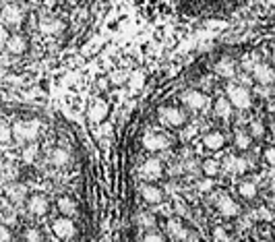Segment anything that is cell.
<instances>
[{
  "instance_id": "6da1fadb",
  "label": "cell",
  "mask_w": 275,
  "mask_h": 242,
  "mask_svg": "<svg viewBox=\"0 0 275 242\" xmlns=\"http://www.w3.org/2000/svg\"><path fill=\"white\" fill-rule=\"evenodd\" d=\"M225 95L227 100L232 102V106L236 110H248L253 106V91L244 85H234V83H227L225 87Z\"/></svg>"
},
{
  "instance_id": "7a4b0ae2",
  "label": "cell",
  "mask_w": 275,
  "mask_h": 242,
  "mask_svg": "<svg viewBox=\"0 0 275 242\" xmlns=\"http://www.w3.org/2000/svg\"><path fill=\"white\" fill-rule=\"evenodd\" d=\"M15 139L21 143H35L37 135H39V122L37 120H19L13 126Z\"/></svg>"
},
{
  "instance_id": "3957f363",
  "label": "cell",
  "mask_w": 275,
  "mask_h": 242,
  "mask_svg": "<svg viewBox=\"0 0 275 242\" xmlns=\"http://www.w3.org/2000/svg\"><path fill=\"white\" fill-rule=\"evenodd\" d=\"M157 116H159V122H162L164 126H172V128H178V126H182L187 122V114L182 112L180 108H174V106L159 108Z\"/></svg>"
},
{
  "instance_id": "277c9868",
  "label": "cell",
  "mask_w": 275,
  "mask_h": 242,
  "mask_svg": "<svg viewBox=\"0 0 275 242\" xmlns=\"http://www.w3.org/2000/svg\"><path fill=\"white\" fill-rule=\"evenodd\" d=\"M215 207H217V211L223 215V217H238L240 215V205L232 199L230 195H225V192H217V197H215Z\"/></svg>"
},
{
  "instance_id": "5b68a950",
  "label": "cell",
  "mask_w": 275,
  "mask_h": 242,
  "mask_svg": "<svg viewBox=\"0 0 275 242\" xmlns=\"http://www.w3.org/2000/svg\"><path fill=\"white\" fill-rule=\"evenodd\" d=\"M52 232L60 240H71L77 234V228H75V222L71 217L62 215V217H58V219H54V222H52Z\"/></svg>"
},
{
  "instance_id": "8992f818",
  "label": "cell",
  "mask_w": 275,
  "mask_h": 242,
  "mask_svg": "<svg viewBox=\"0 0 275 242\" xmlns=\"http://www.w3.org/2000/svg\"><path fill=\"white\" fill-rule=\"evenodd\" d=\"M168 234L176 240V242H197V236L180 222V219H168Z\"/></svg>"
},
{
  "instance_id": "52a82bcc",
  "label": "cell",
  "mask_w": 275,
  "mask_h": 242,
  "mask_svg": "<svg viewBox=\"0 0 275 242\" xmlns=\"http://www.w3.org/2000/svg\"><path fill=\"white\" fill-rule=\"evenodd\" d=\"M250 73H253V79H255L259 85H267V87H271V85L275 83V67H273V64L257 62Z\"/></svg>"
},
{
  "instance_id": "ba28073f",
  "label": "cell",
  "mask_w": 275,
  "mask_h": 242,
  "mask_svg": "<svg viewBox=\"0 0 275 242\" xmlns=\"http://www.w3.org/2000/svg\"><path fill=\"white\" fill-rule=\"evenodd\" d=\"M180 100H182V104H185V108H189V110H203L205 106H207V95H205L203 91H199V89H187L185 93L180 95Z\"/></svg>"
},
{
  "instance_id": "9c48e42d",
  "label": "cell",
  "mask_w": 275,
  "mask_h": 242,
  "mask_svg": "<svg viewBox=\"0 0 275 242\" xmlns=\"http://www.w3.org/2000/svg\"><path fill=\"white\" fill-rule=\"evenodd\" d=\"M139 174H141V178L145 180V182H153V180H157V178H162V174H164V166H162V162L159 160H147V162H143V166L139 168Z\"/></svg>"
},
{
  "instance_id": "30bf717a",
  "label": "cell",
  "mask_w": 275,
  "mask_h": 242,
  "mask_svg": "<svg viewBox=\"0 0 275 242\" xmlns=\"http://www.w3.org/2000/svg\"><path fill=\"white\" fill-rule=\"evenodd\" d=\"M23 19H25V15H23L21 7H17V5H5V9H3V21H5L7 27L19 29L23 25Z\"/></svg>"
},
{
  "instance_id": "8fae6325",
  "label": "cell",
  "mask_w": 275,
  "mask_h": 242,
  "mask_svg": "<svg viewBox=\"0 0 275 242\" xmlns=\"http://www.w3.org/2000/svg\"><path fill=\"white\" fill-rule=\"evenodd\" d=\"M5 48L9 54L13 56H21V54H25L27 48H29V41L25 35H21V33H11L9 39L5 41Z\"/></svg>"
},
{
  "instance_id": "7c38bea8",
  "label": "cell",
  "mask_w": 275,
  "mask_h": 242,
  "mask_svg": "<svg viewBox=\"0 0 275 242\" xmlns=\"http://www.w3.org/2000/svg\"><path fill=\"white\" fill-rule=\"evenodd\" d=\"M139 192L143 197V201L149 203V205H159L164 201V190L159 186H155V184H151V182H143Z\"/></svg>"
},
{
  "instance_id": "4fadbf2b",
  "label": "cell",
  "mask_w": 275,
  "mask_h": 242,
  "mask_svg": "<svg viewBox=\"0 0 275 242\" xmlns=\"http://www.w3.org/2000/svg\"><path fill=\"white\" fill-rule=\"evenodd\" d=\"M170 143H172L170 137L159 135V133H149V135L143 137V145H145V149H149V151H162V149L170 147Z\"/></svg>"
},
{
  "instance_id": "5bb4252c",
  "label": "cell",
  "mask_w": 275,
  "mask_h": 242,
  "mask_svg": "<svg viewBox=\"0 0 275 242\" xmlns=\"http://www.w3.org/2000/svg\"><path fill=\"white\" fill-rule=\"evenodd\" d=\"M108 112H110L108 104L104 100H96L94 104H91V108H89V120L100 124V122H104L108 118Z\"/></svg>"
},
{
  "instance_id": "9a60e30c",
  "label": "cell",
  "mask_w": 275,
  "mask_h": 242,
  "mask_svg": "<svg viewBox=\"0 0 275 242\" xmlns=\"http://www.w3.org/2000/svg\"><path fill=\"white\" fill-rule=\"evenodd\" d=\"M7 197H9L11 203L19 205V203H23L25 199H29V197H27V186L23 184V182H13V184L7 186Z\"/></svg>"
},
{
  "instance_id": "2e32d148",
  "label": "cell",
  "mask_w": 275,
  "mask_h": 242,
  "mask_svg": "<svg viewBox=\"0 0 275 242\" xmlns=\"http://www.w3.org/2000/svg\"><path fill=\"white\" fill-rule=\"evenodd\" d=\"M234 106H232V102L227 100V95H223V98H217L215 102H213V114L217 116V118H221V120H227L234 112Z\"/></svg>"
},
{
  "instance_id": "e0dca14e",
  "label": "cell",
  "mask_w": 275,
  "mask_h": 242,
  "mask_svg": "<svg viewBox=\"0 0 275 242\" xmlns=\"http://www.w3.org/2000/svg\"><path fill=\"white\" fill-rule=\"evenodd\" d=\"M39 29L43 33H48V35H58V33H62L64 23H62L60 19H56V17H43L39 21Z\"/></svg>"
},
{
  "instance_id": "ac0fdd59",
  "label": "cell",
  "mask_w": 275,
  "mask_h": 242,
  "mask_svg": "<svg viewBox=\"0 0 275 242\" xmlns=\"http://www.w3.org/2000/svg\"><path fill=\"white\" fill-rule=\"evenodd\" d=\"M48 199H45L43 195H31L29 199H27V209H29V213H33V215H43L45 211H48Z\"/></svg>"
},
{
  "instance_id": "d6986e66",
  "label": "cell",
  "mask_w": 275,
  "mask_h": 242,
  "mask_svg": "<svg viewBox=\"0 0 275 242\" xmlns=\"http://www.w3.org/2000/svg\"><path fill=\"white\" fill-rule=\"evenodd\" d=\"M203 145L209 151H217V149H221L225 145V137H223L221 130H209V133L203 137Z\"/></svg>"
},
{
  "instance_id": "ffe728a7",
  "label": "cell",
  "mask_w": 275,
  "mask_h": 242,
  "mask_svg": "<svg viewBox=\"0 0 275 242\" xmlns=\"http://www.w3.org/2000/svg\"><path fill=\"white\" fill-rule=\"evenodd\" d=\"M134 222H136V226H139V228H143L145 232L157 228V217L153 215V211H139V213H136V217H134Z\"/></svg>"
},
{
  "instance_id": "44dd1931",
  "label": "cell",
  "mask_w": 275,
  "mask_h": 242,
  "mask_svg": "<svg viewBox=\"0 0 275 242\" xmlns=\"http://www.w3.org/2000/svg\"><path fill=\"white\" fill-rule=\"evenodd\" d=\"M215 75H219L223 79H232L236 75V62L232 58H221L215 64Z\"/></svg>"
},
{
  "instance_id": "7402d4cb",
  "label": "cell",
  "mask_w": 275,
  "mask_h": 242,
  "mask_svg": "<svg viewBox=\"0 0 275 242\" xmlns=\"http://www.w3.org/2000/svg\"><path fill=\"white\" fill-rule=\"evenodd\" d=\"M257 184L253 182V180H244V182H240L238 184V195L242 197L244 201H253L255 197H257Z\"/></svg>"
},
{
  "instance_id": "603a6c76",
  "label": "cell",
  "mask_w": 275,
  "mask_h": 242,
  "mask_svg": "<svg viewBox=\"0 0 275 242\" xmlns=\"http://www.w3.org/2000/svg\"><path fill=\"white\" fill-rule=\"evenodd\" d=\"M253 135L248 133V130H236V135H234V145L240 149V151H246V149H250V145H253Z\"/></svg>"
},
{
  "instance_id": "cb8c5ba5",
  "label": "cell",
  "mask_w": 275,
  "mask_h": 242,
  "mask_svg": "<svg viewBox=\"0 0 275 242\" xmlns=\"http://www.w3.org/2000/svg\"><path fill=\"white\" fill-rule=\"evenodd\" d=\"M56 205H58V211L66 217H73L77 213V203L71 199V197H60Z\"/></svg>"
},
{
  "instance_id": "d4e9b609",
  "label": "cell",
  "mask_w": 275,
  "mask_h": 242,
  "mask_svg": "<svg viewBox=\"0 0 275 242\" xmlns=\"http://www.w3.org/2000/svg\"><path fill=\"white\" fill-rule=\"evenodd\" d=\"M143 87H145V73L143 71H134L128 77V89H130V93H139Z\"/></svg>"
},
{
  "instance_id": "484cf974",
  "label": "cell",
  "mask_w": 275,
  "mask_h": 242,
  "mask_svg": "<svg viewBox=\"0 0 275 242\" xmlns=\"http://www.w3.org/2000/svg\"><path fill=\"white\" fill-rule=\"evenodd\" d=\"M50 162L54 166H66L68 162H71V156H68V151L64 147H58V149H54L50 153Z\"/></svg>"
},
{
  "instance_id": "4316f807",
  "label": "cell",
  "mask_w": 275,
  "mask_h": 242,
  "mask_svg": "<svg viewBox=\"0 0 275 242\" xmlns=\"http://www.w3.org/2000/svg\"><path fill=\"white\" fill-rule=\"evenodd\" d=\"M37 145L35 143H27L25 145V149H23V153H21V160L25 162V164H33L35 162V158H37Z\"/></svg>"
},
{
  "instance_id": "83f0119b",
  "label": "cell",
  "mask_w": 275,
  "mask_h": 242,
  "mask_svg": "<svg viewBox=\"0 0 275 242\" xmlns=\"http://www.w3.org/2000/svg\"><path fill=\"white\" fill-rule=\"evenodd\" d=\"M248 133L253 135L255 141H261V139L265 137V124H263L261 120H253V122L248 124Z\"/></svg>"
},
{
  "instance_id": "f1b7e54d",
  "label": "cell",
  "mask_w": 275,
  "mask_h": 242,
  "mask_svg": "<svg viewBox=\"0 0 275 242\" xmlns=\"http://www.w3.org/2000/svg\"><path fill=\"white\" fill-rule=\"evenodd\" d=\"M23 240L25 242H45L37 228H27L25 232H23Z\"/></svg>"
},
{
  "instance_id": "f546056e",
  "label": "cell",
  "mask_w": 275,
  "mask_h": 242,
  "mask_svg": "<svg viewBox=\"0 0 275 242\" xmlns=\"http://www.w3.org/2000/svg\"><path fill=\"white\" fill-rule=\"evenodd\" d=\"M3 224H7V226L17 224V211H15L9 203L5 205V211H3Z\"/></svg>"
},
{
  "instance_id": "4dcf8cb0",
  "label": "cell",
  "mask_w": 275,
  "mask_h": 242,
  "mask_svg": "<svg viewBox=\"0 0 275 242\" xmlns=\"http://www.w3.org/2000/svg\"><path fill=\"white\" fill-rule=\"evenodd\" d=\"M15 139V133H13V128L7 124V122H3L0 124V141H3L5 145H9L11 141Z\"/></svg>"
},
{
  "instance_id": "1f68e13d",
  "label": "cell",
  "mask_w": 275,
  "mask_h": 242,
  "mask_svg": "<svg viewBox=\"0 0 275 242\" xmlns=\"http://www.w3.org/2000/svg\"><path fill=\"white\" fill-rule=\"evenodd\" d=\"M203 172L213 178V176L219 172V162H217V160H205V162H203Z\"/></svg>"
},
{
  "instance_id": "d6a6232c",
  "label": "cell",
  "mask_w": 275,
  "mask_h": 242,
  "mask_svg": "<svg viewBox=\"0 0 275 242\" xmlns=\"http://www.w3.org/2000/svg\"><path fill=\"white\" fill-rule=\"evenodd\" d=\"M143 242H166L164 234L157 232V230H149L145 236H143Z\"/></svg>"
},
{
  "instance_id": "836d02e7",
  "label": "cell",
  "mask_w": 275,
  "mask_h": 242,
  "mask_svg": "<svg viewBox=\"0 0 275 242\" xmlns=\"http://www.w3.org/2000/svg\"><path fill=\"white\" fill-rule=\"evenodd\" d=\"M213 240L215 242H230V236H227L225 228H215L213 230Z\"/></svg>"
},
{
  "instance_id": "e575fe53",
  "label": "cell",
  "mask_w": 275,
  "mask_h": 242,
  "mask_svg": "<svg viewBox=\"0 0 275 242\" xmlns=\"http://www.w3.org/2000/svg\"><path fill=\"white\" fill-rule=\"evenodd\" d=\"M236 162H238V158H236V156H227V158L223 160L225 170H227V172H236Z\"/></svg>"
},
{
  "instance_id": "d590c367",
  "label": "cell",
  "mask_w": 275,
  "mask_h": 242,
  "mask_svg": "<svg viewBox=\"0 0 275 242\" xmlns=\"http://www.w3.org/2000/svg\"><path fill=\"white\" fill-rule=\"evenodd\" d=\"M263 158H265V162H267V164L275 166V145H273V147H269V149H265Z\"/></svg>"
},
{
  "instance_id": "8d00e7d4",
  "label": "cell",
  "mask_w": 275,
  "mask_h": 242,
  "mask_svg": "<svg viewBox=\"0 0 275 242\" xmlns=\"http://www.w3.org/2000/svg\"><path fill=\"white\" fill-rule=\"evenodd\" d=\"M257 215H259V219H263V222H273V213H271V209H267V207L259 209Z\"/></svg>"
},
{
  "instance_id": "74e56055",
  "label": "cell",
  "mask_w": 275,
  "mask_h": 242,
  "mask_svg": "<svg viewBox=\"0 0 275 242\" xmlns=\"http://www.w3.org/2000/svg\"><path fill=\"white\" fill-rule=\"evenodd\" d=\"M0 240H3V242H11V230H9L7 224L0 226Z\"/></svg>"
},
{
  "instance_id": "f35d334b",
  "label": "cell",
  "mask_w": 275,
  "mask_h": 242,
  "mask_svg": "<svg viewBox=\"0 0 275 242\" xmlns=\"http://www.w3.org/2000/svg\"><path fill=\"white\" fill-rule=\"evenodd\" d=\"M246 168H248V160L238 158V162H236V172H238V174H242V172H246Z\"/></svg>"
},
{
  "instance_id": "ab89813d",
  "label": "cell",
  "mask_w": 275,
  "mask_h": 242,
  "mask_svg": "<svg viewBox=\"0 0 275 242\" xmlns=\"http://www.w3.org/2000/svg\"><path fill=\"white\" fill-rule=\"evenodd\" d=\"M269 112H271V114H275V102H271V104H269Z\"/></svg>"
},
{
  "instance_id": "60d3db41",
  "label": "cell",
  "mask_w": 275,
  "mask_h": 242,
  "mask_svg": "<svg viewBox=\"0 0 275 242\" xmlns=\"http://www.w3.org/2000/svg\"><path fill=\"white\" fill-rule=\"evenodd\" d=\"M269 188H271V192H273V195H275V178H273V180H271V184H269Z\"/></svg>"
},
{
  "instance_id": "b9f144b4",
  "label": "cell",
  "mask_w": 275,
  "mask_h": 242,
  "mask_svg": "<svg viewBox=\"0 0 275 242\" xmlns=\"http://www.w3.org/2000/svg\"><path fill=\"white\" fill-rule=\"evenodd\" d=\"M271 62H273V67H275V48L271 50Z\"/></svg>"
},
{
  "instance_id": "7bdbcfd3",
  "label": "cell",
  "mask_w": 275,
  "mask_h": 242,
  "mask_svg": "<svg viewBox=\"0 0 275 242\" xmlns=\"http://www.w3.org/2000/svg\"><path fill=\"white\" fill-rule=\"evenodd\" d=\"M269 128H271V133H273V135H275V120H273V122H271V124H269Z\"/></svg>"
}]
</instances>
